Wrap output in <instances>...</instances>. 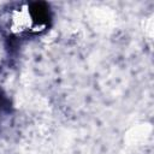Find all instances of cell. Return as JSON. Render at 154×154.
Instances as JSON below:
<instances>
[{
  "label": "cell",
  "instance_id": "2",
  "mask_svg": "<svg viewBox=\"0 0 154 154\" xmlns=\"http://www.w3.org/2000/svg\"><path fill=\"white\" fill-rule=\"evenodd\" d=\"M4 101H5V99H4V96L1 95V93H0V109L4 107L2 105H4Z\"/></svg>",
  "mask_w": 154,
  "mask_h": 154
},
{
  "label": "cell",
  "instance_id": "1",
  "mask_svg": "<svg viewBox=\"0 0 154 154\" xmlns=\"http://www.w3.org/2000/svg\"><path fill=\"white\" fill-rule=\"evenodd\" d=\"M52 18V10L47 2H24L8 11L6 28L16 36L40 35L51 26Z\"/></svg>",
  "mask_w": 154,
  "mask_h": 154
}]
</instances>
